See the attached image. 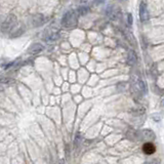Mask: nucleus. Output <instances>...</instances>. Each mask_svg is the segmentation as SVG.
<instances>
[{
	"label": "nucleus",
	"instance_id": "3",
	"mask_svg": "<svg viewBox=\"0 0 164 164\" xmlns=\"http://www.w3.org/2000/svg\"><path fill=\"white\" fill-rule=\"evenodd\" d=\"M139 19L142 22H147L149 20V11L146 2L142 1L139 4Z\"/></svg>",
	"mask_w": 164,
	"mask_h": 164
},
{
	"label": "nucleus",
	"instance_id": "4",
	"mask_svg": "<svg viewBox=\"0 0 164 164\" xmlns=\"http://www.w3.org/2000/svg\"><path fill=\"white\" fill-rule=\"evenodd\" d=\"M143 152L146 155H152L156 152V147L153 143L147 142L143 145Z\"/></svg>",
	"mask_w": 164,
	"mask_h": 164
},
{
	"label": "nucleus",
	"instance_id": "10",
	"mask_svg": "<svg viewBox=\"0 0 164 164\" xmlns=\"http://www.w3.org/2000/svg\"><path fill=\"white\" fill-rule=\"evenodd\" d=\"M59 37H60L59 33H54V34H50L49 37H47L46 40L48 41V42H54V41L59 39Z\"/></svg>",
	"mask_w": 164,
	"mask_h": 164
},
{
	"label": "nucleus",
	"instance_id": "13",
	"mask_svg": "<svg viewBox=\"0 0 164 164\" xmlns=\"http://www.w3.org/2000/svg\"><path fill=\"white\" fill-rule=\"evenodd\" d=\"M127 18H128V24L129 25H131L132 24V16L130 13H128L127 14Z\"/></svg>",
	"mask_w": 164,
	"mask_h": 164
},
{
	"label": "nucleus",
	"instance_id": "6",
	"mask_svg": "<svg viewBox=\"0 0 164 164\" xmlns=\"http://www.w3.org/2000/svg\"><path fill=\"white\" fill-rule=\"evenodd\" d=\"M43 50V46L39 43H34V44H32L30 47H29V52L32 54H37L41 52Z\"/></svg>",
	"mask_w": 164,
	"mask_h": 164
},
{
	"label": "nucleus",
	"instance_id": "7",
	"mask_svg": "<svg viewBox=\"0 0 164 164\" xmlns=\"http://www.w3.org/2000/svg\"><path fill=\"white\" fill-rule=\"evenodd\" d=\"M43 23H44V19H43V16H41V14H37V16H35L34 19H33V25H34L35 27L42 25Z\"/></svg>",
	"mask_w": 164,
	"mask_h": 164
},
{
	"label": "nucleus",
	"instance_id": "5",
	"mask_svg": "<svg viewBox=\"0 0 164 164\" xmlns=\"http://www.w3.org/2000/svg\"><path fill=\"white\" fill-rule=\"evenodd\" d=\"M137 62V55L134 52V50H129L128 51V54H127V63L130 66H133L136 65Z\"/></svg>",
	"mask_w": 164,
	"mask_h": 164
},
{
	"label": "nucleus",
	"instance_id": "1",
	"mask_svg": "<svg viewBox=\"0 0 164 164\" xmlns=\"http://www.w3.org/2000/svg\"><path fill=\"white\" fill-rule=\"evenodd\" d=\"M62 26L65 28H72L77 24V14L76 11L74 10H68L66 13L63 16L62 22H61Z\"/></svg>",
	"mask_w": 164,
	"mask_h": 164
},
{
	"label": "nucleus",
	"instance_id": "11",
	"mask_svg": "<svg viewBox=\"0 0 164 164\" xmlns=\"http://www.w3.org/2000/svg\"><path fill=\"white\" fill-rule=\"evenodd\" d=\"M89 11V8L87 6H81L78 8V13L81 14V16H84V14H86Z\"/></svg>",
	"mask_w": 164,
	"mask_h": 164
},
{
	"label": "nucleus",
	"instance_id": "8",
	"mask_svg": "<svg viewBox=\"0 0 164 164\" xmlns=\"http://www.w3.org/2000/svg\"><path fill=\"white\" fill-rule=\"evenodd\" d=\"M142 133H143V136L147 137V139H154V137H155V134H154V132L152 131V130H149V129L143 130V131H142Z\"/></svg>",
	"mask_w": 164,
	"mask_h": 164
},
{
	"label": "nucleus",
	"instance_id": "12",
	"mask_svg": "<svg viewBox=\"0 0 164 164\" xmlns=\"http://www.w3.org/2000/svg\"><path fill=\"white\" fill-rule=\"evenodd\" d=\"M145 164H160V162H159V160H157V159H154V160H150Z\"/></svg>",
	"mask_w": 164,
	"mask_h": 164
},
{
	"label": "nucleus",
	"instance_id": "2",
	"mask_svg": "<svg viewBox=\"0 0 164 164\" xmlns=\"http://www.w3.org/2000/svg\"><path fill=\"white\" fill-rule=\"evenodd\" d=\"M16 24V16L14 14H9L8 16L3 21L1 25V31L2 32H6L9 31L10 29H13L14 27V25Z\"/></svg>",
	"mask_w": 164,
	"mask_h": 164
},
{
	"label": "nucleus",
	"instance_id": "9",
	"mask_svg": "<svg viewBox=\"0 0 164 164\" xmlns=\"http://www.w3.org/2000/svg\"><path fill=\"white\" fill-rule=\"evenodd\" d=\"M136 87L139 91H142L143 93H146V86H145V83L142 80H137Z\"/></svg>",
	"mask_w": 164,
	"mask_h": 164
},
{
	"label": "nucleus",
	"instance_id": "14",
	"mask_svg": "<svg viewBox=\"0 0 164 164\" xmlns=\"http://www.w3.org/2000/svg\"><path fill=\"white\" fill-rule=\"evenodd\" d=\"M106 0H93V3L95 4H101L103 3V2H105Z\"/></svg>",
	"mask_w": 164,
	"mask_h": 164
}]
</instances>
